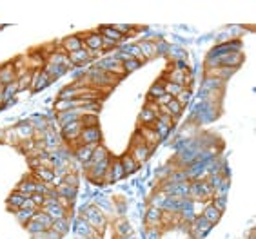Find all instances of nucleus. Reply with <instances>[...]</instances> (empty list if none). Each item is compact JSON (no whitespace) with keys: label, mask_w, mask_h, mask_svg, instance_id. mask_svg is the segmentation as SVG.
<instances>
[{"label":"nucleus","mask_w":256,"mask_h":239,"mask_svg":"<svg viewBox=\"0 0 256 239\" xmlns=\"http://www.w3.org/2000/svg\"><path fill=\"white\" fill-rule=\"evenodd\" d=\"M17 132V138H19L20 142H24V140H31L33 136H35V127H33L31 122H24L20 123L19 127L15 129Z\"/></svg>","instance_id":"nucleus-23"},{"label":"nucleus","mask_w":256,"mask_h":239,"mask_svg":"<svg viewBox=\"0 0 256 239\" xmlns=\"http://www.w3.org/2000/svg\"><path fill=\"white\" fill-rule=\"evenodd\" d=\"M211 203L214 205V207L218 208V210H222L224 212L225 210V205H227V196H213L211 198Z\"/></svg>","instance_id":"nucleus-44"},{"label":"nucleus","mask_w":256,"mask_h":239,"mask_svg":"<svg viewBox=\"0 0 256 239\" xmlns=\"http://www.w3.org/2000/svg\"><path fill=\"white\" fill-rule=\"evenodd\" d=\"M95 67L104 73L115 74V76H124V74H126V73H124V67H122V62L115 58V55H113V56H106V58H102L100 62H96Z\"/></svg>","instance_id":"nucleus-4"},{"label":"nucleus","mask_w":256,"mask_h":239,"mask_svg":"<svg viewBox=\"0 0 256 239\" xmlns=\"http://www.w3.org/2000/svg\"><path fill=\"white\" fill-rule=\"evenodd\" d=\"M27 198L24 194H20L19 190H15V192H11V194L7 196V210L9 212H17V210H20V208L24 207V201H26Z\"/></svg>","instance_id":"nucleus-16"},{"label":"nucleus","mask_w":256,"mask_h":239,"mask_svg":"<svg viewBox=\"0 0 256 239\" xmlns=\"http://www.w3.org/2000/svg\"><path fill=\"white\" fill-rule=\"evenodd\" d=\"M140 136H142V140L148 143L151 149H154V147L160 143V138H158V134L153 130V127H144V125H142L140 127Z\"/></svg>","instance_id":"nucleus-21"},{"label":"nucleus","mask_w":256,"mask_h":239,"mask_svg":"<svg viewBox=\"0 0 256 239\" xmlns=\"http://www.w3.org/2000/svg\"><path fill=\"white\" fill-rule=\"evenodd\" d=\"M213 228V225L209 223V221L205 220L204 216L200 214V216H196L194 220H192L191 226H189V232H191V236L194 239H202L205 236V234L209 232Z\"/></svg>","instance_id":"nucleus-7"},{"label":"nucleus","mask_w":256,"mask_h":239,"mask_svg":"<svg viewBox=\"0 0 256 239\" xmlns=\"http://www.w3.org/2000/svg\"><path fill=\"white\" fill-rule=\"evenodd\" d=\"M164 94H167L166 89H164V80H158V82H154L148 91V98L149 102H156L158 98H162Z\"/></svg>","instance_id":"nucleus-25"},{"label":"nucleus","mask_w":256,"mask_h":239,"mask_svg":"<svg viewBox=\"0 0 256 239\" xmlns=\"http://www.w3.org/2000/svg\"><path fill=\"white\" fill-rule=\"evenodd\" d=\"M96 55H98V53H93V51H89V49L82 47L80 51L69 53L67 56H69V62L73 67H84L85 64H91Z\"/></svg>","instance_id":"nucleus-8"},{"label":"nucleus","mask_w":256,"mask_h":239,"mask_svg":"<svg viewBox=\"0 0 256 239\" xmlns=\"http://www.w3.org/2000/svg\"><path fill=\"white\" fill-rule=\"evenodd\" d=\"M62 183H65V185H69V187H78V174L77 172H67V174L62 178Z\"/></svg>","instance_id":"nucleus-43"},{"label":"nucleus","mask_w":256,"mask_h":239,"mask_svg":"<svg viewBox=\"0 0 256 239\" xmlns=\"http://www.w3.org/2000/svg\"><path fill=\"white\" fill-rule=\"evenodd\" d=\"M98 33L102 35L104 38L111 40V42H116V44H120L122 40H124V37H122L118 31H115V27H113V26H104V27H100V29H98Z\"/></svg>","instance_id":"nucleus-27"},{"label":"nucleus","mask_w":256,"mask_h":239,"mask_svg":"<svg viewBox=\"0 0 256 239\" xmlns=\"http://www.w3.org/2000/svg\"><path fill=\"white\" fill-rule=\"evenodd\" d=\"M113 27H115V31L120 33L124 38H126V35L133 31V26H129V24H113Z\"/></svg>","instance_id":"nucleus-46"},{"label":"nucleus","mask_w":256,"mask_h":239,"mask_svg":"<svg viewBox=\"0 0 256 239\" xmlns=\"http://www.w3.org/2000/svg\"><path fill=\"white\" fill-rule=\"evenodd\" d=\"M126 178V172H124V167H122V162L120 160H111V165H109V172L106 176V180L107 183L111 181H122Z\"/></svg>","instance_id":"nucleus-13"},{"label":"nucleus","mask_w":256,"mask_h":239,"mask_svg":"<svg viewBox=\"0 0 256 239\" xmlns=\"http://www.w3.org/2000/svg\"><path fill=\"white\" fill-rule=\"evenodd\" d=\"M75 234L77 238H100V234L96 232L95 228L84 220L82 216L77 218V225H75Z\"/></svg>","instance_id":"nucleus-11"},{"label":"nucleus","mask_w":256,"mask_h":239,"mask_svg":"<svg viewBox=\"0 0 256 239\" xmlns=\"http://www.w3.org/2000/svg\"><path fill=\"white\" fill-rule=\"evenodd\" d=\"M115 234L118 236V238H124V236H131L133 234V226H131V223L126 220H120L115 223Z\"/></svg>","instance_id":"nucleus-32"},{"label":"nucleus","mask_w":256,"mask_h":239,"mask_svg":"<svg viewBox=\"0 0 256 239\" xmlns=\"http://www.w3.org/2000/svg\"><path fill=\"white\" fill-rule=\"evenodd\" d=\"M93 150H95V147H89V145H75L73 156L80 163H87L91 160V156H93Z\"/></svg>","instance_id":"nucleus-19"},{"label":"nucleus","mask_w":256,"mask_h":239,"mask_svg":"<svg viewBox=\"0 0 256 239\" xmlns=\"http://www.w3.org/2000/svg\"><path fill=\"white\" fill-rule=\"evenodd\" d=\"M100 140H102V130L100 127H84L82 132H80V138H78V145H89V147H96L100 145Z\"/></svg>","instance_id":"nucleus-5"},{"label":"nucleus","mask_w":256,"mask_h":239,"mask_svg":"<svg viewBox=\"0 0 256 239\" xmlns=\"http://www.w3.org/2000/svg\"><path fill=\"white\" fill-rule=\"evenodd\" d=\"M37 212V210H29V208H20V210H17L15 212V216H17V220L20 221V225H26L27 221L33 220V214Z\"/></svg>","instance_id":"nucleus-37"},{"label":"nucleus","mask_w":256,"mask_h":239,"mask_svg":"<svg viewBox=\"0 0 256 239\" xmlns=\"http://www.w3.org/2000/svg\"><path fill=\"white\" fill-rule=\"evenodd\" d=\"M148 239H160V228L148 226Z\"/></svg>","instance_id":"nucleus-47"},{"label":"nucleus","mask_w":256,"mask_h":239,"mask_svg":"<svg viewBox=\"0 0 256 239\" xmlns=\"http://www.w3.org/2000/svg\"><path fill=\"white\" fill-rule=\"evenodd\" d=\"M26 230H27V232H31L33 236L42 234V232H47V228H45L42 223H39V221H35V220L27 221V223H26Z\"/></svg>","instance_id":"nucleus-38"},{"label":"nucleus","mask_w":256,"mask_h":239,"mask_svg":"<svg viewBox=\"0 0 256 239\" xmlns=\"http://www.w3.org/2000/svg\"><path fill=\"white\" fill-rule=\"evenodd\" d=\"M31 82H33V71H27L24 74H20L17 78V85H19V92H24V91L31 89Z\"/></svg>","instance_id":"nucleus-31"},{"label":"nucleus","mask_w":256,"mask_h":239,"mask_svg":"<svg viewBox=\"0 0 256 239\" xmlns=\"http://www.w3.org/2000/svg\"><path fill=\"white\" fill-rule=\"evenodd\" d=\"M151 127H153V130L156 132V134H158V138H160V140H166L167 134L171 132V127H169V125H166L164 122H160L158 118L154 120V123L151 125Z\"/></svg>","instance_id":"nucleus-34"},{"label":"nucleus","mask_w":256,"mask_h":239,"mask_svg":"<svg viewBox=\"0 0 256 239\" xmlns=\"http://www.w3.org/2000/svg\"><path fill=\"white\" fill-rule=\"evenodd\" d=\"M17 82V71H15V65L7 64L4 67H0V85L6 87L9 84Z\"/></svg>","instance_id":"nucleus-15"},{"label":"nucleus","mask_w":256,"mask_h":239,"mask_svg":"<svg viewBox=\"0 0 256 239\" xmlns=\"http://www.w3.org/2000/svg\"><path fill=\"white\" fill-rule=\"evenodd\" d=\"M78 239H100V238H78Z\"/></svg>","instance_id":"nucleus-50"},{"label":"nucleus","mask_w":256,"mask_h":239,"mask_svg":"<svg viewBox=\"0 0 256 239\" xmlns=\"http://www.w3.org/2000/svg\"><path fill=\"white\" fill-rule=\"evenodd\" d=\"M151 147H149L148 143L142 140L140 134L135 136V140H133V145H131V150H129V154L135 158V162L138 163V165H142V163H146L149 160V156H151Z\"/></svg>","instance_id":"nucleus-3"},{"label":"nucleus","mask_w":256,"mask_h":239,"mask_svg":"<svg viewBox=\"0 0 256 239\" xmlns=\"http://www.w3.org/2000/svg\"><path fill=\"white\" fill-rule=\"evenodd\" d=\"M80 38L84 40V47L89 49L93 53H100L102 51V35L98 31H93V33H87V35H80Z\"/></svg>","instance_id":"nucleus-9"},{"label":"nucleus","mask_w":256,"mask_h":239,"mask_svg":"<svg viewBox=\"0 0 256 239\" xmlns=\"http://www.w3.org/2000/svg\"><path fill=\"white\" fill-rule=\"evenodd\" d=\"M242 51V42L240 40H231V42H225V44H218L209 56L211 58H216V56H222V55H227V53H238Z\"/></svg>","instance_id":"nucleus-10"},{"label":"nucleus","mask_w":256,"mask_h":239,"mask_svg":"<svg viewBox=\"0 0 256 239\" xmlns=\"http://www.w3.org/2000/svg\"><path fill=\"white\" fill-rule=\"evenodd\" d=\"M33 220L35 221H39V223H42V225L47 228V230H51V226H53V220L47 216V214L44 212V210H37V212L33 214Z\"/></svg>","instance_id":"nucleus-36"},{"label":"nucleus","mask_w":256,"mask_h":239,"mask_svg":"<svg viewBox=\"0 0 256 239\" xmlns=\"http://www.w3.org/2000/svg\"><path fill=\"white\" fill-rule=\"evenodd\" d=\"M136 45H138V49H140L144 60H151V58H154V56L158 55L156 44H154V42H151V40H142V42H138Z\"/></svg>","instance_id":"nucleus-18"},{"label":"nucleus","mask_w":256,"mask_h":239,"mask_svg":"<svg viewBox=\"0 0 256 239\" xmlns=\"http://www.w3.org/2000/svg\"><path fill=\"white\" fill-rule=\"evenodd\" d=\"M191 98H192V92L189 87H184V89L180 91V94L176 96V100H178V104L182 105V107H186L189 102H191Z\"/></svg>","instance_id":"nucleus-41"},{"label":"nucleus","mask_w":256,"mask_h":239,"mask_svg":"<svg viewBox=\"0 0 256 239\" xmlns=\"http://www.w3.org/2000/svg\"><path fill=\"white\" fill-rule=\"evenodd\" d=\"M84 47V40L80 38V35H75V37H67V38L62 40V51L65 55L69 53H75V51H80Z\"/></svg>","instance_id":"nucleus-14"},{"label":"nucleus","mask_w":256,"mask_h":239,"mask_svg":"<svg viewBox=\"0 0 256 239\" xmlns=\"http://www.w3.org/2000/svg\"><path fill=\"white\" fill-rule=\"evenodd\" d=\"M33 176H35V180L39 181H44V183H47V185H51L53 180H55V170H53L51 167H39L37 170H33Z\"/></svg>","instance_id":"nucleus-22"},{"label":"nucleus","mask_w":256,"mask_h":239,"mask_svg":"<svg viewBox=\"0 0 256 239\" xmlns=\"http://www.w3.org/2000/svg\"><path fill=\"white\" fill-rule=\"evenodd\" d=\"M95 207L98 208V210H100L102 214H111V212H113V201L102 196V198H96Z\"/></svg>","instance_id":"nucleus-35"},{"label":"nucleus","mask_w":256,"mask_h":239,"mask_svg":"<svg viewBox=\"0 0 256 239\" xmlns=\"http://www.w3.org/2000/svg\"><path fill=\"white\" fill-rule=\"evenodd\" d=\"M120 239H136L135 236H124V238H120Z\"/></svg>","instance_id":"nucleus-49"},{"label":"nucleus","mask_w":256,"mask_h":239,"mask_svg":"<svg viewBox=\"0 0 256 239\" xmlns=\"http://www.w3.org/2000/svg\"><path fill=\"white\" fill-rule=\"evenodd\" d=\"M156 114H154L153 110L149 109L148 105L144 107V109L140 110V116H138V122H140V125H144V127H151L154 123V120H156Z\"/></svg>","instance_id":"nucleus-29"},{"label":"nucleus","mask_w":256,"mask_h":239,"mask_svg":"<svg viewBox=\"0 0 256 239\" xmlns=\"http://www.w3.org/2000/svg\"><path fill=\"white\" fill-rule=\"evenodd\" d=\"M80 216H82L84 220L87 221L93 228H95L98 234H104V230H106V226H107V216L106 214H102L98 208L95 207V205H89V207H84L82 212H80Z\"/></svg>","instance_id":"nucleus-1"},{"label":"nucleus","mask_w":256,"mask_h":239,"mask_svg":"<svg viewBox=\"0 0 256 239\" xmlns=\"http://www.w3.org/2000/svg\"><path fill=\"white\" fill-rule=\"evenodd\" d=\"M51 230L55 234H58L60 238H62L64 234L69 232V221H67V218H62V220H55V221H53Z\"/></svg>","instance_id":"nucleus-33"},{"label":"nucleus","mask_w":256,"mask_h":239,"mask_svg":"<svg viewBox=\"0 0 256 239\" xmlns=\"http://www.w3.org/2000/svg\"><path fill=\"white\" fill-rule=\"evenodd\" d=\"M44 71L51 76V80H55V78L58 76H64L65 73L69 71L67 67H64V65H55V64H49V62H45L44 64Z\"/></svg>","instance_id":"nucleus-28"},{"label":"nucleus","mask_w":256,"mask_h":239,"mask_svg":"<svg viewBox=\"0 0 256 239\" xmlns=\"http://www.w3.org/2000/svg\"><path fill=\"white\" fill-rule=\"evenodd\" d=\"M55 109H57V114L71 109H77V107H75V100H58L57 104H55Z\"/></svg>","instance_id":"nucleus-39"},{"label":"nucleus","mask_w":256,"mask_h":239,"mask_svg":"<svg viewBox=\"0 0 256 239\" xmlns=\"http://www.w3.org/2000/svg\"><path fill=\"white\" fill-rule=\"evenodd\" d=\"M140 65H142V62H138V60H135V58H129L122 64V67H124V73L128 74V73H133V71H136V69H140Z\"/></svg>","instance_id":"nucleus-42"},{"label":"nucleus","mask_w":256,"mask_h":239,"mask_svg":"<svg viewBox=\"0 0 256 239\" xmlns=\"http://www.w3.org/2000/svg\"><path fill=\"white\" fill-rule=\"evenodd\" d=\"M55 192H57L58 198H64V200L67 201H73L77 198V188L69 187V185H65V183H60V185L55 188Z\"/></svg>","instance_id":"nucleus-26"},{"label":"nucleus","mask_w":256,"mask_h":239,"mask_svg":"<svg viewBox=\"0 0 256 239\" xmlns=\"http://www.w3.org/2000/svg\"><path fill=\"white\" fill-rule=\"evenodd\" d=\"M162 214L164 210L158 207H149L146 212V223L148 226H154V228H160L162 226Z\"/></svg>","instance_id":"nucleus-17"},{"label":"nucleus","mask_w":256,"mask_h":239,"mask_svg":"<svg viewBox=\"0 0 256 239\" xmlns=\"http://www.w3.org/2000/svg\"><path fill=\"white\" fill-rule=\"evenodd\" d=\"M164 89H166L167 94H171L173 98H176L180 94V91L184 89V87L178 85V84H173V82H167V80H164Z\"/></svg>","instance_id":"nucleus-40"},{"label":"nucleus","mask_w":256,"mask_h":239,"mask_svg":"<svg viewBox=\"0 0 256 239\" xmlns=\"http://www.w3.org/2000/svg\"><path fill=\"white\" fill-rule=\"evenodd\" d=\"M29 200L33 201V205H35V208L39 210V208L44 207V203H45V196H42V194H31V196H29Z\"/></svg>","instance_id":"nucleus-45"},{"label":"nucleus","mask_w":256,"mask_h":239,"mask_svg":"<svg viewBox=\"0 0 256 239\" xmlns=\"http://www.w3.org/2000/svg\"><path fill=\"white\" fill-rule=\"evenodd\" d=\"M213 198V188L207 181H191L189 183V200L192 201H209Z\"/></svg>","instance_id":"nucleus-2"},{"label":"nucleus","mask_w":256,"mask_h":239,"mask_svg":"<svg viewBox=\"0 0 256 239\" xmlns=\"http://www.w3.org/2000/svg\"><path fill=\"white\" fill-rule=\"evenodd\" d=\"M171 100H173V96H171V94H164V96H162V98H158V100H156L154 104L158 105V107H166V105L169 104Z\"/></svg>","instance_id":"nucleus-48"},{"label":"nucleus","mask_w":256,"mask_h":239,"mask_svg":"<svg viewBox=\"0 0 256 239\" xmlns=\"http://www.w3.org/2000/svg\"><path fill=\"white\" fill-rule=\"evenodd\" d=\"M20 194H24L26 198H29L31 194H35V178H29V180H22L17 187Z\"/></svg>","instance_id":"nucleus-30"},{"label":"nucleus","mask_w":256,"mask_h":239,"mask_svg":"<svg viewBox=\"0 0 256 239\" xmlns=\"http://www.w3.org/2000/svg\"><path fill=\"white\" fill-rule=\"evenodd\" d=\"M202 216H204L211 225H216L218 221H220V218H222V210H218L211 201H209V203H205L204 210H202Z\"/></svg>","instance_id":"nucleus-20"},{"label":"nucleus","mask_w":256,"mask_h":239,"mask_svg":"<svg viewBox=\"0 0 256 239\" xmlns=\"http://www.w3.org/2000/svg\"><path fill=\"white\" fill-rule=\"evenodd\" d=\"M84 125L82 122L78 120V122H71V123H65L64 127L60 129V136L64 138V142L67 143H75V145H78V138H80V132H82Z\"/></svg>","instance_id":"nucleus-6"},{"label":"nucleus","mask_w":256,"mask_h":239,"mask_svg":"<svg viewBox=\"0 0 256 239\" xmlns=\"http://www.w3.org/2000/svg\"><path fill=\"white\" fill-rule=\"evenodd\" d=\"M51 82H53L51 76H49V74H47V73H45L44 69H40V71H35V73H33L31 91H35V92H39V91L45 89V87L51 84Z\"/></svg>","instance_id":"nucleus-12"},{"label":"nucleus","mask_w":256,"mask_h":239,"mask_svg":"<svg viewBox=\"0 0 256 239\" xmlns=\"http://www.w3.org/2000/svg\"><path fill=\"white\" fill-rule=\"evenodd\" d=\"M122 167H124V172H126V176H129V174H135L136 170H138V163L135 162V158L133 156L129 154V152H126V154L122 156Z\"/></svg>","instance_id":"nucleus-24"}]
</instances>
